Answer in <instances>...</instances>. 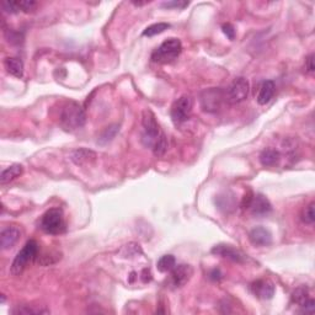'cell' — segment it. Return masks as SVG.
Here are the masks:
<instances>
[{"label": "cell", "mask_w": 315, "mask_h": 315, "mask_svg": "<svg viewBox=\"0 0 315 315\" xmlns=\"http://www.w3.org/2000/svg\"><path fill=\"white\" fill-rule=\"evenodd\" d=\"M86 116L85 111L75 101H68L62 107L59 113L60 127L68 132L80 130L85 125Z\"/></svg>", "instance_id": "cell-1"}, {"label": "cell", "mask_w": 315, "mask_h": 315, "mask_svg": "<svg viewBox=\"0 0 315 315\" xmlns=\"http://www.w3.org/2000/svg\"><path fill=\"white\" fill-rule=\"evenodd\" d=\"M181 51H183V45H181L180 40L169 38L153 52L152 60L155 63H160V64H168V63L174 62L180 55Z\"/></svg>", "instance_id": "cell-2"}, {"label": "cell", "mask_w": 315, "mask_h": 315, "mask_svg": "<svg viewBox=\"0 0 315 315\" xmlns=\"http://www.w3.org/2000/svg\"><path fill=\"white\" fill-rule=\"evenodd\" d=\"M40 228L47 234L58 235L65 232L64 215L60 208H51L45 214L42 215L40 220Z\"/></svg>", "instance_id": "cell-3"}, {"label": "cell", "mask_w": 315, "mask_h": 315, "mask_svg": "<svg viewBox=\"0 0 315 315\" xmlns=\"http://www.w3.org/2000/svg\"><path fill=\"white\" fill-rule=\"evenodd\" d=\"M38 254V244L35 240H28L15 256L11 265V275L19 276L24 272L26 266L32 262Z\"/></svg>", "instance_id": "cell-4"}, {"label": "cell", "mask_w": 315, "mask_h": 315, "mask_svg": "<svg viewBox=\"0 0 315 315\" xmlns=\"http://www.w3.org/2000/svg\"><path fill=\"white\" fill-rule=\"evenodd\" d=\"M142 125H143V134H142V142L145 147L153 148L155 142H157L163 132L160 131V127L158 125L157 120H155L154 113L150 110H145L143 112L142 117Z\"/></svg>", "instance_id": "cell-5"}, {"label": "cell", "mask_w": 315, "mask_h": 315, "mask_svg": "<svg viewBox=\"0 0 315 315\" xmlns=\"http://www.w3.org/2000/svg\"><path fill=\"white\" fill-rule=\"evenodd\" d=\"M225 100L229 104H239L245 100L249 95V81L245 78H235L227 91H225Z\"/></svg>", "instance_id": "cell-6"}, {"label": "cell", "mask_w": 315, "mask_h": 315, "mask_svg": "<svg viewBox=\"0 0 315 315\" xmlns=\"http://www.w3.org/2000/svg\"><path fill=\"white\" fill-rule=\"evenodd\" d=\"M193 101L190 96H181L171 106V118L176 125L186 122L192 112Z\"/></svg>", "instance_id": "cell-7"}, {"label": "cell", "mask_w": 315, "mask_h": 315, "mask_svg": "<svg viewBox=\"0 0 315 315\" xmlns=\"http://www.w3.org/2000/svg\"><path fill=\"white\" fill-rule=\"evenodd\" d=\"M212 254L238 263H244L248 260V255H245L243 251L235 249L232 245H227V244H219V245L213 246Z\"/></svg>", "instance_id": "cell-8"}, {"label": "cell", "mask_w": 315, "mask_h": 315, "mask_svg": "<svg viewBox=\"0 0 315 315\" xmlns=\"http://www.w3.org/2000/svg\"><path fill=\"white\" fill-rule=\"evenodd\" d=\"M193 275V268L190 265H179L171 270V285L175 288L185 286Z\"/></svg>", "instance_id": "cell-9"}, {"label": "cell", "mask_w": 315, "mask_h": 315, "mask_svg": "<svg viewBox=\"0 0 315 315\" xmlns=\"http://www.w3.org/2000/svg\"><path fill=\"white\" fill-rule=\"evenodd\" d=\"M250 289L255 297L260 299H271L275 294V285L270 280H258L251 283Z\"/></svg>", "instance_id": "cell-10"}, {"label": "cell", "mask_w": 315, "mask_h": 315, "mask_svg": "<svg viewBox=\"0 0 315 315\" xmlns=\"http://www.w3.org/2000/svg\"><path fill=\"white\" fill-rule=\"evenodd\" d=\"M223 93L219 89H210V90L205 91L201 99L202 107L205 111L208 112H214L219 108L220 103H222Z\"/></svg>", "instance_id": "cell-11"}, {"label": "cell", "mask_w": 315, "mask_h": 315, "mask_svg": "<svg viewBox=\"0 0 315 315\" xmlns=\"http://www.w3.org/2000/svg\"><path fill=\"white\" fill-rule=\"evenodd\" d=\"M248 208L251 210V213H253L254 215H256V217L267 215L268 213L272 210V206H271L270 201H268L265 196L261 195V193L253 196Z\"/></svg>", "instance_id": "cell-12"}, {"label": "cell", "mask_w": 315, "mask_h": 315, "mask_svg": "<svg viewBox=\"0 0 315 315\" xmlns=\"http://www.w3.org/2000/svg\"><path fill=\"white\" fill-rule=\"evenodd\" d=\"M21 236L20 228L11 225V227L5 228L0 234V246L3 250L11 249L19 241Z\"/></svg>", "instance_id": "cell-13"}, {"label": "cell", "mask_w": 315, "mask_h": 315, "mask_svg": "<svg viewBox=\"0 0 315 315\" xmlns=\"http://www.w3.org/2000/svg\"><path fill=\"white\" fill-rule=\"evenodd\" d=\"M249 239L255 246H268L272 243V234L263 227H256L249 233Z\"/></svg>", "instance_id": "cell-14"}, {"label": "cell", "mask_w": 315, "mask_h": 315, "mask_svg": "<svg viewBox=\"0 0 315 315\" xmlns=\"http://www.w3.org/2000/svg\"><path fill=\"white\" fill-rule=\"evenodd\" d=\"M275 90H276V86L272 80L263 81L260 86V90H259L258 98H256L258 99L259 105H267V104L273 99Z\"/></svg>", "instance_id": "cell-15"}, {"label": "cell", "mask_w": 315, "mask_h": 315, "mask_svg": "<svg viewBox=\"0 0 315 315\" xmlns=\"http://www.w3.org/2000/svg\"><path fill=\"white\" fill-rule=\"evenodd\" d=\"M4 65L5 69L8 70V73H10L11 75L16 78H23L24 77V63L20 58L15 57H8L4 60Z\"/></svg>", "instance_id": "cell-16"}, {"label": "cell", "mask_w": 315, "mask_h": 315, "mask_svg": "<svg viewBox=\"0 0 315 315\" xmlns=\"http://www.w3.org/2000/svg\"><path fill=\"white\" fill-rule=\"evenodd\" d=\"M23 165H20V164H14V165L9 166L8 169L3 170L1 176H0V183H1V185H5V184L10 183V181L15 180L16 178H19V176L23 174Z\"/></svg>", "instance_id": "cell-17"}, {"label": "cell", "mask_w": 315, "mask_h": 315, "mask_svg": "<svg viewBox=\"0 0 315 315\" xmlns=\"http://www.w3.org/2000/svg\"><path fill=\"white\" fill-rule=\"evenodd\" d=\"M95 153L88 149H77L72 153V160L77 165H84L85 163H89L90 160L95 159Z\"/></svg>", "instance_id": "cell-18"}, {"label": "cell", "mask_w": 315, "mask_h": 315, "mask_svg": "<svg viewBox=\"0 0 315 315\" xmlns=\"http://www.w3.org/2000/svg\"><path fill=\"white\" fill-rule=\"evenodd\" d=\"M260 161L263 166H275L280 161V153L275 149H265L261 153Z\"/></svg>", "instance_id": "cell-19"}, {"label": "cell", "mask_w": 315, "mask_h": 315, "mask_svg": "<svg viewBox=\"0 0 315 315\" xmlns=\"http://www.w3.org/2000/svg\"><path fill=\"white\" fill-rule=\"evenodd\" d=\"M14 314H25V315H40L48 314L50 310L45 307H38V305H19L16 309L13 310Z\"/></svg>", "instance_id": "cell-20"}, {"label": "cell", "mask_w": 315, "mask_h": 315, "mask_svg": "<svg viewBox=\"0 0 315 315\" xmlns=\"http://www.w3.org/2000/svg\"><path fill=\"white\" fill-rule=\"evenodd\" d=\"M309 299H310L309 289H308L305 286H302V287L297 288L292 294V302L294 303V304L299 305V307H302V305Z\"/></svg>", "instance_id": "cell-21"}, {"label": "cell", "mask_w": 315, "mask_h": 315, "mask_svg": "<svg viewBox=\"0 0 315 315\" xmlns=\"http://www.w3.org/2000/svg\"><path fill=\"white\" fill-rule=\"evenodd\" d=\"M158 270L160 272H168L176 266V260L173 255H164L158 261Z\"/></svg>", "instance_id": "cell-22"}, {"label": "cell", "mask_w": 315, "mask_h": 315, "mask_svg": "<svg viewBox=\"0 0 315 315\" xmlns=\"http://www.w3.org/2000/svg\"><path fill=\"white\" fill-rule=\"evenodd\" d=\"M170 27V25L166 23H158L154 24V25H150L143 31V36H148V37H152V36L159 35V33L164 32L165 30Z\"/></svg>", "instance_id": "cell-23"}, {"label": "cell", "mask_w": 315, "mask_h": 315, "mask_svg": "<svg viewBox=\"0 0 315 315\" xmlns=\"http://www.w3.org/2000/svg\"><path fill=\"white\" fill-rule=\"evenodd\" d=\"M152 149L154 155H157V157H163V155L165 154L166 150H168V139H166L164 133L160 135V138L155 142L154 147H153Z\"/></svg>", "instance_id": "cell-24"}, {"label": "cell", "mask_w": 315, "mask_h": 315, "mask_svg": "<svg viewBox=\"0 0 315 315\" xmlns=\"http://www.w3.org/2000/svg\"><path fill=\"white\" fill-rule=\"evenodd\" d=\"M314 202H310L307 207L304 208L302 214V220L307 224H313L315 222V212H314Z\"/></svg>", "instance_id": "cell-25"}, {"label": "cell", "mask_w": 315, "mask_h": 315, "mask_svg": "<svg viewBox=\"0 0 315 315\" xmlns=\"http://www.w3.org/2000/svg\"><path fill=\"white\" fill-rule=\"evenodd\" d=\"M16 3H18L19 10L24 11V13H30V11L35 10L36 6H37V3L32 1V0H20Z\"/></svg>", "instance_id": "cell-26"}, {"label": "cell", "mask_w": 315, "mask_h": 315, "mask_svg": "<svg viewBox=\"0 0 315 315\" xmlns=\"http://www.w3.org/2000/svg\"><path fill=\"white\" fill-rule=\"evenodd\" d=\"M117 132H118V126H111V127H107L105 130V132L101 134L100 139L99 140H100L101 143L108 142V140H111L113 137H115Z\"/></svg>", "instance_id": "cell-27"}, {"label": "cell", "mask_w": 315, "mask_h": 315, "mask_svg": "<svg viewBox=\"0 0 315 315\" xmlns=\"http://www.w3.org/2000/svg\"><path fill=\"white\" fill-rule=\"evenodd\" d=\"M161 5L164 6V8H178V9H184L186 8V6L188 5L187 1H181V0H174V1H165V3H163Z\"/></svg>", "instance_id": "cell-28"}, {"label": "cell", "mask_w": 315, "mask_h": 315, "mask_svg": "<svg viewBox=\"0 0 315 315\" xmlns=\"http://www.w3.org/2000/svg\"><path fill=\"white\" fill-rule=\"evenodd\" d=\"M300 308H302V313H305V314H313L315 310L314 299H313V298H310V299L307 300V302H305Z\"/></svg>", "instance_id": "cell-29"}, {"label": "cell", "mask_w": 315, "mask_h": 315, "mask_svg": "<svg viewBox=\"0 0 315 315\" xmlns=\"http://www.w3.org/2000/svg\"><path fill=\"white\" fill-rule=\"evenodd\" d=\"M222 30H223V32H224V35L227 36L229 40H234L235 28L233 27V25H230V24H224V25L222 26Z\"/></svg>", "instance_id": "cell-30"}, {"label": "cell", "mask_w": 315, "mask_h": 315, "mask_svg": "<svg viewBox=\"0 0 315 315\" xmlns=\"http://www.w3.org/2000/svg\"><path fill=\"white\" fill-rule=\"evenodd\" d=\"M305 69H307L309 73H313L315 70L314 54H310L309 57H308L307 59H305Z\"/></svg>", "instance_id": "cell-31"}, {"label": "cell", "mask_w": 315, "mask_h": 315, "mask_svg": "<svg viewBox=\"0 0 315 315\" xmlns=\"http://www.w3.org/2000/svg\"><path fill=\"white\" fill-rule=\"evenodd\" d=\"M210 277L212 278V280H214V281H220V280H222L223 275H222V272H220V271L218 270V268H214V270H213L212 272H210Z\"/></svg>", "instance_id": "cell-32"}, {"label": "cell", "mask_w": 315, "mask_h": 315, "mask_svg": "<svg viewBox=\"0 0 315 315\" xmlns=\"http://www.w3.org/2000/svg\"><path fill=\"white\" fill-rule=\"evenodd\" d=\"M142 280H143V282H144V283L149 282V281L152 280V273H150V271L147 270V268H145V270H143Z\"/></svg>", "instance_id": "cell-33"}]
</instances>
